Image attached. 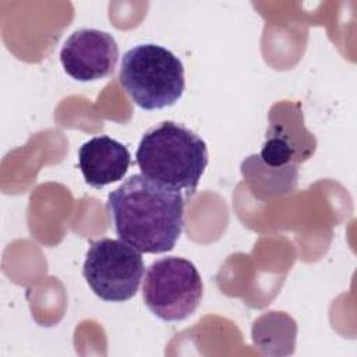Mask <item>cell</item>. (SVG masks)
I'll return each instance as SVG.
<instances>
[{
	"label": "cell",
	"instance_id": "ba28073f",
	"mask_svg": "<svg viewBox=\"0 0 357 357\" xmlns=\"http://www.w3.org/2000/svg\"><path fill=\"white\" fill-rule=\"evenodd\" d=\"M241 173L250 188L258 198L283 195L297 187L298 165L290 163L282 167L265 165L258 155H250L241 163Z\"/></svg>",
	"mask_w": 357,
	"mask_h": 357
},
{
	"label": "cell",
	"instance_id": "52a82bcc",
	"mask_svg": "<svg viewBox=\"0 0 357 357\" xmlns=\"http://www.w3.org/2000/svg\"><path fill=\"white\" fill-rule=\"evenodd\" d=\"M131 165L126 145L109 135L93 137L78 149V166L85 183L93 188L120 181Z\"/></svg>",
	"mask_w": 357,
	"mask_h": 357
},
{
	"label": "cell",
	"instance_id": "8992f818",
	"mask_svg": "<svg viewBox=\"0 0 357 357\" xmlns=\"http://www.w3.org/2000/svg\"><path fill=\"white\" fill-rule=\"evenodd\" d=\"M117 60L119 46L116 39L109 32L95 28L74 31L60 50L64 71L81 82L112 75Z\"/></svg>",
	"mask_w": 357,
	"mask_h": 357
},
{
	"label": "cell",
	"instance_id": "277c9868",
	"mask_svg": "<svg viewBox=\"0 0 357 357\" xmlns=\"http://www.w3.org/2000/svg\"><path fill=\"white\" fill-rule=\"evenodd\" d=\"M204 294L195 265L181 257H163L145 272L142 297L148 310L162 321L177 322L192 315Z\"/></svg>",
	"mask_w": 357,
	"mask_h": 357
},
{
	"label": "cell",
	"instance_id": "7a4b0ae2",
	"mask_svg": "<svg viewBox=\"0 0 357 357\" xmlns=\"http://www.w3.org/2000/svg\"><path fill=\"white\" fill-rule=\"evenodd\" d=\"M205 141L185 126L167 120L142 135L135 163L141 174L191 198L208 166Z\"/></svg>",
	"mask_w": 357,
	"mask_h": 357
},
{
	"label": "cell",
	"instance_id": "9c48e42d",
	"mask_svg": "<svg viewBox=\"0 0 357 357\" xmlns=\"http://www.w3.org/2000/svg\"><path fill=\"white\" fill-rule=\"evenodd\" d=\"M251 335L262 354L289 356L294 351L297 324L284 312L271 311L255 319Z\"/></svg>",
	"mask_w": 357,
	"mask_h": 357
},
{
	"label": "cell",
	"instance_id": "5b68a950",
	"mask_svg": "<svg viewBox=\"0 0 357 357\" xmlns=\"http://www.w3.org/2000/svg\"><path fill=\"white\" fill-rule=\"evenodd\" d=\"M144 271L142 252L116 238L92 241L82 266V275L91 290L109 303L132 298L138 291Z\"/></svg>",
	"mask_w": 357,
	"mask_h": 357
},
{
	"label": "cell",
	"instance_id": "30bf717a",
	"mask_svg": "<svg viewBox=\"0 0 357 357\" xmlns=\"http://www.w3.org/2000/svg\"><path fill=\"white\" fill-rule=\"evenodd\" d=\"M259 159L273 167H282L290 163H297L300 153L297 146L291 142L289 134L282 127L272 126L266 132V141L259 152Z\"/></svg>",
	"mask_w": 357,
	"mask_h": 357
},
{
	"label": "cell",
	"instance_id": "6da1fadb",
	"mask_svg": "<svg viewBox=\"0 0 357 357\" xmlns=\"http://www.w3.org/2000/svg\"><path fill=\"white\" fill-rule=\"evenodd\" d=\"M185 198L144 174H132L109 192L107 213L120 240L139 252L174 248L184 226Z\"/></svg>",
	"mask_w": 357,
	"mask_h": 357
},
{
	"label": "cell",
	"instance_id": "3957f363",
	"mask_svg": "<svg viewBox=\"0 0 357 357\" xmlns=\"http://www.w3.org/2000/svg\"><path fill=\"white\" fill-rule=\"evenodd\" d=\"M119 81L131 100L144 110L170 107L185 89L184 66L169 49L141 43L121 59Z\"/></svg>",
	"mask_w": 357,
	"mask_h": 357
}]
</instances>
